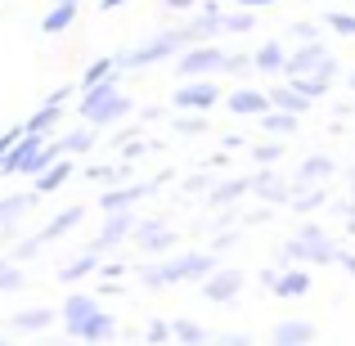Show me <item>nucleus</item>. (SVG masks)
Masks as SVG:
<instances>
[]
</instances>
